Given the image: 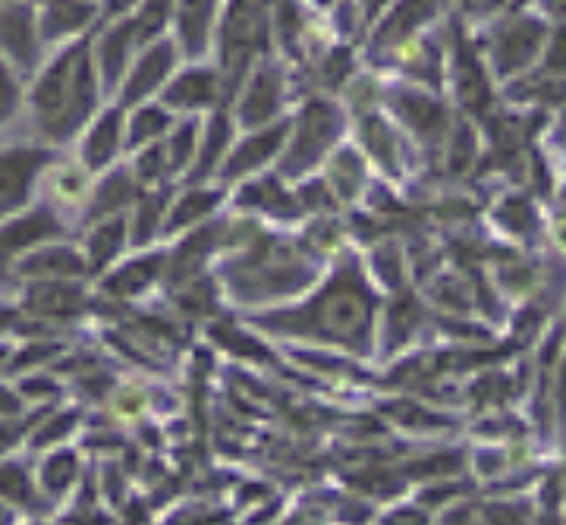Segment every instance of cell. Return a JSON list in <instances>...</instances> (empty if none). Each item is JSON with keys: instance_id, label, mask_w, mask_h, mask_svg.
<instances>
[{"instance_id": "cell-2", "label": "cell", "mask_w": 566, "mask_h": 525, "mask_svg": "<svg viewBox=\"0 0 566 525\" xmlns=\"http://www.w3.org/2000/svg\"><path fill=\"white\" fill-rule=\"evenodd\" d=\"M95 104V79L89 48L79 45L63 54L35 89V111L51 139H67L89 117Z\"/></svg>"}, {"instance_id": "cell-15", "label": "cell", "mask_w": 566, "mask_h": 525, "mask_svg": "<svg viewBox=\"0 0 566 525\" xmlns=\"http://www.w3.org/2000/svg\"><path fill=\"white\" fill-rule=\"evenodd\" d=\"M214 92H217V79L205 70H195V73H186L173 82L164 101L170 107H205L214 101Z\"/></svg>"}, {"instance_id": "cell-4", "label": "cell", "mask_w": 566, "mask_h": 525, "mask_svg": "<svg viewBox=\"0 0 566 525\" xmlns=\"http://www.w3.org/2000/svg\"><path fill=\"white\" fill-rule=\"evenodd\" d=\"M337 133H340V114L334 107L324 101L309 104L306 114L299 120V129H296V142L287 158V173H299V170L312 167L324 151H328V145L337 139Z\"/></svg>"}, {"instance_id": "cell-25", "label": "cell", "mask_w": 566, "mask_h": 525, "mask_svg": "<svg viewBox=\"0 0 566 525\" xmlns=\"http://www.w3.org/2000/svg\"><path fill=\"white\" fill-rule=\"evenodd\" d=\"M434 10V0H406V4L390 16L387 23V32H381V38H400L406 35L416 23H422V19Z\"/></svg>"}, {"instance_id": "cell-21", "label": "cell", "mask_w": 566, "mask_h": 525, "mask_svg": "<svg viewBox=\"0 0 566 525\" xmlns=\"http://www.w3.org/2000/svg\"><path fill=\"white\" fill-rule=\"evenodd\" d=\"M126 239V224L123 221H111V224H101L95 233H92V243H89V255H92V265L95 268H104L107 261H111L120 246Z\"/></svg>"}, {"instance_id": "cell-35", "label": "cell", "mask_w": 566, "mask_h": 525, "mask_svg": "<svg viewBox=\"0 0 566 525\" xmlns=\"http://www.w3.org/2000/svg\"><path fill=\"white\" fill-rule=\"evenodd\" d=\"M73 425H76V415H73V412H63V415H57L54 422H48L45 428H41V434L35 437V444L45 447V444L57 441V437H67Z\"/></svg>"}, {"instance_id": "cell-33", "label": "cell", "mask_w": 566, "mask_h": 525, "mask_svg": "<svg viewBox=\"0 0 566 525\" xmlns=\"http://www.w3.org/2000/svg\"><path fill=\"white\" fill-rule=\"evenodd\" d=\"M365 142H368V148L375 151L378 161H387V164L394 161V139H390L387 126H381L378 120L365 123Z\"/></svg>"}, {"instance_id": "cell-42", "label": "cell", "mask_w": 566, "mask_h": 525, "mask_svg": "<svg viewBox=\"0 0 566 525\" xmlns=\"http://www.w3.org/2000/svg\"><path fill=\"white\" fill-rule=\"evenodd\" d=\"M26 390H29V393H54V384H35V387L29 384Z\"/></svg>"}, {"instance_id": "cell-31", "label": "cell", "mask_w": 566, "mask_h": 525, "mask_svg": "<svg viewBox=\"0 0 566 525\" xmlns=\"http://www.w3.org/2000/svg\"><path fill=\"white\" fill-rule=\"evenodd\" d=\"M161 208H164V199H158V195H151V199H145L136 211V221H133V239L136 243H145V239H151V233L158 230V221H161Z\"/></svg>"}, {"instance_id": "cell-28", "label": "cell", "mask_w": 566, "mask_h": 525, "mask_svg": "<svg viewBox=\"0 0 566 525\" xmlns=\"http://www.w3.org/2000/svg\"><path fill=\"white\" fill-rule=\"evenodd\" d=\"M243 202H255L261 208H274V211H293L287 192L277 186V180H261V183H252L246 192H243Z\"/></svg>"}, {"instance_id": "cell-32", "label": "cell", "mask_w": 566, "mask_h": 525, "mask_svg": "<svg viewBox=\"0 0 566 525\" xmlns=\"http://www.w3.org/2000/svg\"><path fill=\"white\" fill-rule=\"evenodd\" d=\"M0 497L13 503L29 500V478L19 466H0Z\"/></svg>"}, {"instance_id": "cell-23", "label": "cell", "mask_w": 566, "mask_h": 525, "mask_svg": "<svg viewBox=\"0 0 566 525\" xmlns=\"http://www.w3.org/2000/svg\"><path fill=\"white\" fill-rule=\"evenodd\" d=\"M208 246H211L208 230L189 236L186 243H183V249L177 252V258H173V271H170L173 280H183V277H189L195 268H199L202 261H205V255H208Z\"/></svg>"}, {"instance_id": "cell-8", "label": "cell", "mask_w": 566, "mask_h": 525, "mask_svg": "<svg viewBox=\"0 0 566 525\" xmlns=\"http://www.w3.org/2000/svg\"><path fill=\"white\" fill-rule=\"evenodd\" d=\"M283 136H287V126L261 129L258 136L246 139L243 145L233 151L227 167H224V173H227V177H243V173H249V170L261 167L265 161H271L277 155V148L283 145Z\"/></svg>"}, {"instance_id": "cell-13", "label": "cell", "mask_w": 566, "mask_h": 525, "mask_svg": "<svg viewBox=\"0 0 566 525\" xmlns=\"http://www.w3.org/2000/svg\"><path fill=\"white\" fill-rule=\"evenodd\" d=\"M541 26L535 23H519L510 32L500 35L497 41V57H500V70H519L522 63H529V57L538 48Z\"/></svg>"}, {"instance_id": "cell-36", "label": "cell", "mask_w": 566, "mask_h": 525, "mask_svg": "<svg viewBox=\"0 0 566 525\" xmlns=\"http://www.w3.org/2000/svg\"><path fill=\"white\" fill-rule=\"evenodd\" d=\"M167 161H170V158H167V151H164V148H151V151H145V155L139 158L136 170H139V177H142V180H158Z\"/></svg>"}, {"instance_id": "cell-11", "label": "cell", "mask_w": 566, "mask_h": 525, "mask_svg": "<svg viewBox=\"0 0 566 525\" xmlns=\"http://www.w3.org/2000/svg\"><path fill=\"white\" fill-rule=\"evenodd\" d=\"M277 104H280V79L274 70H261L255 82L249 85V92L243 98V111L239 114H243L246 126H261L277 114Z\"/></svg>"}, {"instance_id": "cell-43", "label": "cell", "mask_w": 566, "mask_h": 525, "mask_svg": "<svg viewBox=\"0 0 566 525\" xmlns=\"http://www.w3.org/2000/svg\"><path fill=\"white\" fill-rule=\"evenodd\" d=\"M129 4H133V0H111V13H120V10H126Z\"/></svg>"}, {"instance_id": "cell-29", "label": "cell", "mask_w": 566, "mask_h": 525, "mask_svg": "<svg viewBox=\"0 0 566 525\" xmlns=\"http://www.w3.org/2000/svg\"><path fill=\"white\" fill-rule=\"evenodd\" d=\"M164 126H167V114L158 111V107H145V111L136 114L133 126H129V142L142 145L148 139H158L164 133Z\"/></svg>"}, {"instance_id": "cell-18", "label": "cell", "mask_w": 566, "mask_h": 525, "mask_svg": "<svg viewBox=\"0 0 566 525\" xmlns=\"http://www.w3.org/2000/svg\"><path fill=\"white\" fill-rule=\"evenodd\" d=\"M92 13V4H82V0H51L45 19H41V29H45V38L67 35L89 23Z\"/></svg>"}, {"instance_id": "cell-47", "label": "cell", "mask_w": 566, "mask_h": 525, "mask_svg": "<svg viewBox=\"0 0 566 525\" xmlns=\"http://www.w3.org/2000/svg\"><path fill=\"white\" fill-rule=\"evenodd\" d=\"M0 519H4V513H0Z\"/></svg>"}, {"instance_id": "cell-12", "label": "cell", "mask_w": 566, "mask_h": 525, "mask_svg": "<svg viewBox=\"0 0 566 525\" xmlns=\"http://www.w3.org/2000/svg\"><path fill=\"white\" fill-rule=\"evenodd\" d=\"M214 0H177V23L183 48L195 57L208 45V26H211Z\"/></svg>"}, {"instance_id": "cell-1", "label": "cell", "mask_w": 566, "mask_h": 525, "mask_svg": "<svg viewBox=\"0 0 566 525\" xmlns=\"http://www.w3.org/2000/svg\"><path fill=\"white\" fill-rule=\"evenodd\" d=\"M283 327H293L296 334H312L331 343H343L350 349H359L372 331V296L356 271H343L337 280L321 290L318 299L306 312L283 315Z\"/></svg>"}, {"instance_id": "cell-7", "label": "cell", "mask_w": 566, "mask_h": 525, "mask_svg": "<svg viewBox=\"0 0 566 525\" xmlns=\"http://www.w3.org/2000/svg\"><path fill=\"white\" fill-rule=\"evenodd\" d=\"M0 48L10 51L16 63H29L35 60V26H32V13L23 7H7L0 10Z\"/></svg>"}, {"instance_id": "cell-34", "label": "cell", "mask_w": 566, "mask_h": 525, "mask_svg": "<svg viewBox=\"0 0 566 525\" xmlns=\"http://www.w3.org/2000/svg\"><path fill=\"white\" fill-rule=\"evenodd\" d=\"M192 145H195V126L189 123V126L180 129L177 136H173V142H170V148H167L170 164H173V167H183V164L192 158Z\"/></svg>"}, {"instance_id": "cell-17", "label": "cell", "mask_w": 566, "mask_h": 525, "mask_svg": "<svg viewBox=\"0 0 566 525\" xmlns=\"http://www.w3.org/2000/svg\"><path fill=\"white\" fill-rule=\"evenodd\" d=\"M133 38H136V26L133 23H123L117 29H111L101 41V73H104V82L114 85L126 67V54L133 48Z\"/></svg>"}, {"instance_id": "cell-41", "label": "cell", "mask_w": 566, "mask_h": 525, "mask_svg": "<svg viewBox=\"0 0 566 525\" xmlns=\"http://www.w3.org/2000/svg\"><path fill=\"white\" fill-rule=\"evenodd\" d=\"M19 437V431L16 428H7V425H0V450H7L13 441Z\"/></svg>"}, {"instance_id": "cell-38", "label": "cell", "mask_w": 566, "mask_h": 525, "mask_svg": "<svg viewBox=\"0 0 566 525\" xmlns=\"http://www.w3.org/2000/svg\"><path fill=\"white\" fill-rule=\"evenodd\" d=\"M57 353V346L54 343H48V346H32V349H26L23 356L16 359V368H23V365H35V362H41V359H48V356H54Z\"/></svg>"}, {"instance_id": "cell-19", "label": "cell", "mask_w": 566, "mask_h": 525, "mask_svg": "<svg viewBox=\"0 0 566 525\" xmlns=\"http://www.w3.org/2000/svg\"><path fill=\"white\" fill-rule=\"evenodd\" d=\"M161 268L158 258H139L133 265H126L123 271H117L111 280H107V290L111 293H120V296H129V293H139L142 287H148L151 280H155Z\"/></svg>"}, {"instance_id": "cell-46", "label": "cell", "mask_w": 566, "mask_h": 525, "mask_svg": "<svg viewBox=\"0 0 566 525\" xmlns=\"http://www.w3.org/2000/svg\"><path fill=\"white\" fill-rule=\"evenodd\" d=\"M4 356H7V353H4V349H0V362H4Z\"/></svg>"}, {"instance_id": "cell-40", "label": "cell", "mask_w": 566, "mask_h": 525, "mask_svg": "<svg viewBox=\"0 0 566 525\" xmlns=\"http://www.w3.org/2000/svg\"><path fill=\"white\" fill-rule=\"evenodd\" d=\"M0 412H4V415H13V412H19V400L13 397V393H7L4 387H0Z\"/></svg>"}, {"instance_id": "cell-27", "label": "cell", "mask_w": 566, "mask_h": 525, "mask_svg": "<svg viewBox=\"0 0 566 525\" xmlns=\"http://www.w3.org/2000/svg\"><path fill=\"white\" fill-rule=\"evenodd\" d=\"M173 7H177V0H148L145 10L139 13L136 38H155L164 29V23H167V16H170Z\"/></svg>"}, {"instance_id": "cell-30", "label": "cell", "mask_w": 566, "mask_h": 525, "mask_svg": "<svg viewBox=\"0 0 566 525\" xmlns=\"http://www.w3.org/2000/svg\"><path fill=\"white\" fill-rule=\"evenodd\" d=\"M76 456L73 453H57L48 459L45 472H41V478H45V488L48 491H63L70 485V481L76 478Z\"/></svg>"}, {"instance_id": "cell-45", "label": "cell", "mask_w": 566, "mask_h": 525, "mask_svg": "<svg viewBox=\"0 0 566 525\" xmlns=\"http://www.w3.org/2000/svg\"><path fill=\"white\" fill-rule=\"evenodd\" d=\"M7 324H10V312H7V309H0V331H4Z\"/></svg>"}, {"instance_id": "cell-20", "label": "cell", "mask_w": 566, "mask_h": 525, "mask_svg": "<svg viewBox=\"0 0 566 525\" xmlns=\"http://www.w3.org/2000/svg\"><path fill=\"white\" fill-rule=\"evenodd\" d=\"M133 202V180L126 177V173H114L111 180H104L101 189L95 192V202H92V217H101L107 211H117L120 205H129Z\"/></svg>"}, {"instance_id": "cell-10", "label": "cell", "mask_w": 566, "mask_h": 525, "mask_svg": "<svg viewBox=\"0 0 566 525\" xmlns=\"http://www.w3.org/2000/svg\"><path fill=\"white\" fill-rule=\"evenodd\" d=\"M170 67H173V48L167 45V41H161V45L151 48V51L136 63V70L129 73L126 101H142L148 92H155L158 85L164 82V76L170 73Z\"/></svg>"}, {"instance_id": "cell-9", "label": "cell", "mask_w": 566, "mask_h": 525, "mask_svg": "<svg viewBox=\"0 0 566 525\" xmlns=\"http://www.w3.org/2000/svg\"><path fill=\"white\" fill-rule=\"evenodd\" d=\"M29 309L51 318H70L85 309V296L79 287H70L63 280H45L29 293Z\"/></svg>"}, {"instance_id": "cell-39", "label": "cell", "mask_w": 566, "mask_h": 525, "mask_svg": "<svg viewBox=\"0 0 566 525\" xmlns=\"http://www.w3.org/2000/svg\"><path fill=\"white\" fill-rule=\"evenodd\" d=\"M551 67L554 70H566V35H560L554 41V51H551Z\"/></svg>"}, {"instance_id": "cell-16", "label": "cell", "mask_w": 566, "mask_h": 525, "mask_svg": "<svg viewBox=\"0 0 566 525\" xmlns=\"http://www.w3.org/2000/svg\"><path fill=\"white\" fill-rule=\"evenodd\" d=\"M120 133H123V123H120V114L111 111L104 114L98 120V126L92 129L89 142H85V161H89V167H104L107 161H111L117 155L120 148Z\"/></svg>"}, {"instance_id": "cell-37", "label": "cell", "mask_w": 566, "mask_h": 525, "mask_svg": "<svg viewBox=\"0 0 566 525\" xmlns=\"http://www.w3.org/2000/svg\"><path fill=\"white\" fill-rule=\"evenodd\" d=\"M19 101V92H16V82L10 79V73L0 67V120H7L13 114V107Z\"/></svg>"}, {"instance_id": "cell-44", "label": "cell", "mask_w": 566, "mask_h": 525, "mask_svg": "<svg viewBox=\"0 0 566 525\" xmlns=\"http://www.w3.org/2000/svg\"><path fill=\"white\" fill-rule=\"evenodd\" d=\"M365 7H368V13H375V10L384 7V0H365Z\"/></svg>"}, {"instance_id": "cell-24", "label": "cell", "mask_w": 566, "mask_h": 525, "mask_svg": "<svg viewBox=\"0 0 566 525\" xmlns=\"http://www.w3.org/2000/svg\"><path fill=\"white\" fill-rule=\"evenodd\" d=\"M230 142V123L224 117H214L208 126V136L202 145V155H199V167H195V177H205V170H211L217 164V158L224 155V148Z\"/></svg>"}, {"instance_id": "cell-22", "label": "cell", "mask_w": 566, "mask_h": 525, "mask_svg": "<svg viewBox=\"0 0 566 525\" xmlns=\"http://www.w3.org/2000/svg\"><path fill=\"white\" fill-rule=\"evenodd\" d=\"M217 199H221V195L217 192H189L186 199L173 208V214H170V227L173 230H180V227H189V224H195L199 221V217H205V214H211V208L217 205Z\"/></svg>"}, {"instance_id": "cell-26", "label": "cell", "mask_w": 566, "mask_h": 525, "mask_svg": "<svg viewBox=\"0 0 566 525\" xmlns=\"http://www.w3.org/2000/svg\"><path fill=\"white\" fill-rule=\"evenodd\" d=\"M359 177H362L359 158L353 155V151H343L331 167V183L346 195V199H350V195H356V189H359Z\"/></svg>"}, {"instance_id": "cell-5", "label": "cell", "mask_w": 566, "mask_h": 525, "mask_svg": "<svg viewBox=\"0 0 566 525\" xmlns=\"http://www.w3.org/2000/svg\"><path fill=\"white\" fill-rule=\"evenodd\" d=\"M48 164V151H0V217L19 208Z\"/></svg>"}, {"instance_id": "cell-6", "label": "cell", "mask_w": 566, "mask_h": 525, "mask_svg": "<svg viewBox=\"0 0 566 525\" xmlns=\"http://www.w3.org/2000/svg\"><path fill=\"white\" fill-rule=\"evenodd\" d=\"M57 233H60V224L48 208H38L26 217H19V221H13L0 230V265L16 258L19 252H26L29 246L41 243V239L57 236Z\"/></svg>"}, {"instance_id": "cell-3", "label": "cell", "mask_w": 566, "mask_h": 525, "mask_svg": "<svg viewBox=\"0 0 566 525\" xmlns=\"http://www.w3.org/2000/svg\"><path fill=\"white\" fill-rule=\"evenodd\" d=\"M265 0H236L224 26V67L230 76H239L249 57L265 45Z\"/></svg>"}, {"instance_id": "cell-14", "label": "cell", "mask_w": 566, "mask_h": 525, "mask_svg": "<svg viewBox=\"0 0 566 525\" xmlns=\"http://www.w3.org/2000/svg\"><path fill=\"white\" fill-rule=\"evenodd\" d=\"M85 271V261L73 249H45L23 261V274L41 277V280H63V277H79Z\"/></svg>"}]
</instances>
